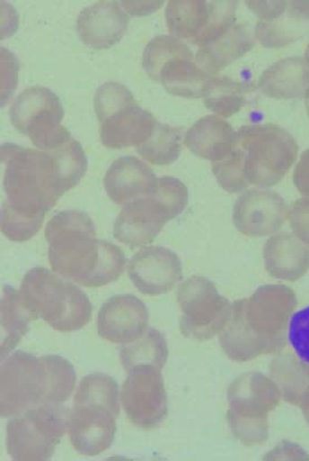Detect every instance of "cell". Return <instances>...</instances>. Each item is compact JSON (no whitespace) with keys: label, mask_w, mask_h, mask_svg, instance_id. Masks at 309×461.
Returning <instances> with one entry per match:
<instances>
[{"label":"cell","mask_w":309,"mask_h":461,"mask_svg":"<svg viewBox=\"0 0 309 461\" xmlns=\"http://www.w3.org/2000/svg\"><path fill=\"white\" fill-rule=\"evenodd\" d=\"M294 291L283 285H266L250 299L237 300L219 333V343L229 359L246 362L285 349L290 317L297 307Z\"/></svg>","instance_id":"3957f363"},{"label":"cell","mask_w":309,"mask_h":461,"mask_svg":"<svg viewBox=\"0 0 309 461\" xmlns=\"http://www.w3.org/2000/svg\"><path fill=\"white\" fill-rule=\"evenodd\" d=\"M287 218L294 234L309 246V199L295 201L287 212Z\"/></svg>","instance_id":"8d00e7d4"},{"label":"cell","mask_w":309,"mask_h":461,"mask_svg":"<svg viewBox=\"0 0 309 461\" xmlns=\"http://www.w3.org/2000/svg\"><path fill=\"white\" fill-rule=\"evenodd\" d=\"M182 131L181 127L157 123L151 138L136 149L140 157L154 166H170L180 158Z\"/></svg>","instance_id":"4dcf8cb0"},{"label":"cell","mask_w":309,"mask_h":461,"mask_svg":"<svg viewBox=\"0 0 309 461\" xmlns=\"http://www.w3.org/2000/svg\"><path fill=\"white\" fill-rule=\"evenodd\" d=\"M190 50V47L180 39L172 35H161L154 37L148 42L143 55V68L148 77L158 82L159 70L177 55Z\"/></svg>","instance_id":"1f68e13d"},{"label":"cell","mask_w":309,"mask_h":461,"mask_svg":"<svg viewBox=\"0 0 309 461\" xmlns=\"http://www.w3.org/2000/svg\"><path fill=\"white\" fill-rule=\"evenodd\" d=\"M162 371L142 366L129 371L120 400L126 415L135 426L153 429L168 415L167 393Z\"/></svg>","instance_id":"4fadbf2b"},{"label":"cell","mask_w":309,"mask_h":461,"mask_svg":"<svg viewBox=\"0 0 309 461\" xmlns=\"http://www.w3.org/2000/svg\"><path fill=\"white\" fill-rule=\"evenodd\" d=\"M146 304L133 294L111 296L98 312V335L112 343L128 345L147 330Z\"/></svg>","instance_id":"e0dca14e"},{"label":"cell","mask_w":309,"mask_h":461,"mask_svg":"<svg viewBox=\"0 0 309 461\" xmlns=\"http://www.w3.org/2000/svg\"><path fill=\"white\" fill-rule=\"evenodd\" d=\"M294 185L303 195L309 196V149L302 154L295 168Z\"/></svg>","instance_id":"74e56055"},{"label":"cell","mask_w":309,"mask_h":461,"mask_svg":"<svg viewBox=\"0 0 309 461\" xmlns=\"http://www.w3.org/2000/svg\"><path fill=\"white\" fill-rule=\"evenodd\" d=\"M69 408L31 409L7 423V451L13 460L43 461L53 457L68 428Z\"/></svg>","instance_id":"9c48e42d"},{"label":"cell","mask_w":309,"mask_h":461,"mask_svg":"<svg viewBox=\"0 0 309 461\" xmlns=\"http://www.w3.org/2000/svg\"><path fill=\"white\" fill-rule=\"evenodd\" d=\"M269 371L284 400L299 407L309 387V365L295 356L282 355L271 361Z\"/></svg>","instance_id":"f546056e"},{"label":"cell","mask_w":309,"mask_h":461,"mask_svg":"<svg viewBox=\"0 0 309 461\" xmlns=\"http://www.w3.org/2000/svg\"><path fill=\"white\" fill-rule=\"evenodd\" d=\"M45 237L51 269L65 279L98 288L123 275L125 253L115 244L98 240L95 224L84 212H59L47 223Z\"/></svg>","instance_id":"7a4b0ae2"},{"label":"cell","mask_w":309,"mask_h":461,"mask_svg":"<svg viewBox=\"0 0 309 461\" xmlns=\"http://www.w3.org/2000/svg\"><path fill=\"white\" fill-rule=\"evenodd\" d=\"M157 123L152 113L136 102L101 121L102 143L112 149L137 148L151 138Z\"/></svg>","instance_id":"ffe728a7"},{"label":"cell","mask_w":309,"mask_h":461,"mask_svg":"<svg viewBox=\"0 0 309 461\" xmlns=\"http://www.w3.org/2000/svg\"><path fill=\"white\" fill-rule=\"evenodd\" d=\"M236 131L216 115L203 117L187 131L185 145L199 158L221 161L235 143Z\"/></svg>","instance_id":"cb8c5ba5"},{"label":"cell","mask_w":309,"mask_h":461,"mask_svg":"<svg viewBox=\"0 0 309 461\" xmlns=\"http://www.w3.org/2000/svg\"><path fill=\"white\" fill-rule=\"evenodd\" d=\"M254 45L250 28L235 23L207 45L200 47L196 54V63L212 77L247 54Z\"/></svg>","instance_id":"603a6c76"},{"label":"cell","mask_w":309,"mask_h":461,"mask_svg":"<svg viewBox=\"0 0 309 461\" xmlns=\"http://www.w3.org/2000/svg\"><path fill=\"white\" fill-rule=\"evenodd\" d=\"M36 320L26 307L21 291L12 285H4L2 295V359L13 350L22 338L30 331V324Z\"/></svg>","instance_id":"4316f807"},{"label":"cell","mask_w":309,"mask_h":461,"mask_svg":"<svg viewBox=\"0 0 309 461\" xmlns=\"http://www.w3.org/2000/svg\"><path fill=\"white\" fill-rule=\"evenodd\" d=\"M128 17L119 2H98L84 8L77 18V32L84 44L107 50L123 39Z\"/></svg>","instance_id":"d6986e66"},{"label":"cell","mask_w":309,"mask_h":461,"mask_svg":"<svg viewBox=\"0 0 309 461\" xmlns=\"http://www.w3.org/2000/svg\"><path fill=\"white\" fill-rule=\"evenodd\" d=\"M259 88L266 96L276 100L305 97L309 89V65L301 58L280 59L261 74Z\"/></svg>","instance_id":"d4e9b609"},{"label":"cell","mask_w":309,"mask_h":461,"mask_svg":"<svg viewBox=\"0 0 309 461\" xmlns=\"http://www.w3.org/2000/svg\"><path fill=\"white\" fill-rule=\"evenodd\" d=\"M278 384L260 373L243 374L229 385L227 422L246 446L264 444L269 436V413L280 402Z\"/></svg>","instance_id":"ba28073f"},{"label":"cell","mask_w":309,"mask_h":461,"mask_svg":"<svg viewBox=\"0 0 309 461\" xmlns=\"http://www.w3.org/2000/svg\"><path fill=\"white\" fill-rule=\"evenodd\" d=\"M235 143L245 158L247 182L260 187L278 185L298 157L296 140L276 124L243 126Z\"/></svg>","instance_id":"52a82bcc"},{"label":"cell","mask_w":309,"mask_h":461,"mask_svg":"<svg viewBox=\"0 0 309 461\" xmlns=\"http://www.w3.org/2000/svg\"><path fill=\"white\" fill-rule=\"evenodd\" d=\"M212 168L219 185L232 194L240 193L250 185L245 176V158L236 143H234L233 149L226 158L212 162Z\"/></svg>","instance_id":"d6a6232c"},{"label":"cell","mask_w":309,"mask_h":461,"mask_svg":"<svg viewBox=\"0 0 309 461\" xmlns=\"http://www.w3.org/2000/svg\"><path fill=\"white\" fill-rule=\"evenodd\" d=\"M152 195L165 208L171 221L181 215L189 204V189L184 183L172 176L159 177Z\"/></svg>","instance_id":"e575fe53"},{"label":"cell","mask_w":309,"mask_h":461,"mask_svg":"<svg viewBox=\"0 0 309 461\" xmlns=\"http://www.w3.org/2000/svg\"><path fill=\"white\" fill-rule=\"evenodd\" d=\"M64 115L59 97L43 86L25 89L9 110L13 127L45 152L59 148L72 138L62 125Z\"/></svg>","instance_id":"30bf717a"},{"label":"cell","mask_w":309,"mask_h":461,"mask_svg":"<svg viewBox=\"0 0 309 461\" xmlns=\"http://www.w3.org/2000/svg\"><path fill=\"white\" fill-rule=\"evenodd\" d=\"M137 101L132 92L125 85L116 82L102 84L97 89L93 106H95L98 120L102 121L112 113L120 110L125 106L134 104Z\"/></svg>","instance_id":"836d02e7"},{"label":"cell","mask_w":309,"mask_h":461,"mask_svg":"<svg viewBox=\"0 0 309 461\" xmlns=\"http://www.w3.org/2000/svg\"><path fill=\"white\" fill-rule=\"evenodd\" d=\"M136 289L146 295L170 293L182 280L181 258L163 247H146L136 253L128 267Z\"/></svg>","instance_id":"2e32d148"},{"label":"cell","mask_w":309,"mask_h":461,"mask_svg":"<svg viewBox=\"0 0 309 461\" xmlns=\"http://www.w3.org/2000/svg\"><path fill=\"white\" fill-rule=\"evenodd\" d=\"M3 418L20 416L31 409L63 406L76 384V371L57 355L36 357L16 351L2 359Z\"/></svg>","instance_id":"277c9868"},{"label":"cell","mask_w":309,"mask_h":461,"mask_svg":"<svg viewBox=\"0 0 309 461\" xmlns=\"http://www.w3.org/2000/svg\"><path fill=\"white\" fill-rule=\"evenodd\" d=\"M299 407L302 408L304 417H305L306 421L309 425V387L306 390V393H304L301 404H299Z\"/></svg>","instance_id":"f35d334b"},{"label":"cell","mask_w":309,"mask_h":461,"mask_svg":"<svg viewBox=\"0 0 309 461\" xmlns=\"http://www.w3.org/2000/svg\"><path fill=\"white\" fill-rule=\"evenodd\" d=\"M254 89L252 84L238 83L227 77H212L204 94L205 106L227 119L247 104V95Z\"/></svg>","instance_id":"f1b7e54d"},{"label":"cell","mask_w":309,"mask_h":461,"mask_svg":"<svg viewBox=\"0 0 309 461\" xmlns=\"http://www.w3.org/2000/svg\"><path fill=\"white\" fill-rule=\"evenodd\" d=\"M119 357L128 373L142 366L162 371L168 357L166 339L156 329L148 328L137 340L120 348Z\"/></svg>","instance_id":"83f0119b"},{"label":"cell","mask_w":309,"mask_h":461,"mask_svg":"<svg viewBox=\"0 0 309 461\" xmlns=\"http://www.w3.org/2000/svg\"><path fill=\"white\" fill-rule=\"evenodd\" d=\"M157 181L147 164L135 157H123L111 164L104 178V186L112 202L125 205L138 197L152 195Z\"/></svg>","instance_id":"44dd1931"},{"label":"cell","mask_w":309,"mask_h":461,"mask_svg":"<svg viewBox=\"0 0 309 461\" xmlns=\"http://www.w3.org/2000/svg\"><path fill=\"white\" fill-rule=\"evenodd\" d=\"M287 338L299 359L309 365V305L290 317Z\"/></svg>","instance_id":"d590c367"},{"label":"cell","mask_w":309,"mask_h":461,"mask_svg":"<svg viewBox=\"0 0 309 461\" xmlns=\"http://www.w3.org/2000/svg\"><path fill=\"white\" fill-rule=\"evenodd\" d=\"M237 2L171 0L165 12L168 30L177 39L203 47L236 22Z\"/></svg>","instance_id":"7c38bea8"},{"label":"cell","mask_w":309,"mask_h":461,"mask_svg":"<svg viewBox=\"0 0 309 461\" xmlns=\"http://www.w3.org/2000/svg\"><path fill=\"white\" fill-rule=\"evenodd\" d=\"M305 106H306V110H307V113L309 115V89L305 94Z\"/></svg>","instance_id":"ab89813d"},{"label":"cell","mask_w":309,"mask_h":461,"mask_svg":"<svg viewBox=\"0 0 309 461\" xmlns=\"http://www.w3.org/2000/svg\"><path fill=\"white\" fill-rule=\"evenodd\" d=\"M177 303L181 310V331L186 338L199 341L209 340L231 319V303L218 294L216 286L207 277L195 276L181 285Z\"/></svg>","instance_id":"8fae6325"},{"label":"cell","mask_w":309,"mask_h":461,"mask_svg":"<svg viewBox=\"0 0 309 461\" xmlns=\"http://www.w3.org/2000/svg\"><path fill=\"white\" fill-rule=\"evenodd\" d=\"M119 384L93 373L79 383L70 411L68 434L75 450L86 456L104 453L114 441L119 417Z\"/></svg>","instance_id":"5b68a950"},{"label":"cell","mask_w":309,"mask_h":461,"mask_svg":"<svg viewBox=\"0 0 309 461\" xmlns=\"http://www.w3.org/2000/svg\"><path fill=\"white\" fill-rule=\"evenodd\" d=\"M287 204L274 191L252 189L238 197L233 220L247 237H266L278 232L287 218Z\"/></svg>","instance_id":"9a60e30c"},{"label":"cell","mask_w":309,"mask_h":461,"mask_svg":"<svg viewBox=\"0 0 309 461\" xmlns=\"http://www.w3.org/2000/svg\"><path fill=\"white\" fill-rule=\"evenodd\" d=\"M4 191L2 230L13 242H25L40 232L45 216L65 193L57 159L50 152L2 145Z\"/></svg>","instance_id":"6da1fadb"},{"label":"cell","mask_w":309,"mask_h":461,"mask_svg":"<svg viewBox=\"0 0 309 461\" xmlns=\"http://www.w3.org/2000/svg\"><path fill=\"white\" fill-rule=\"evenodd\" d=\"M210 77H212L194 62L193 51L189 50L163 64L159 70L158 82L172 95L200 98L204 97Z\"/></svg>","instance_id":"484cf974"},{"label":"cell","mask_w":309,"mask_h":461,"mask_svg":"<svg viewBox=\"0 0 309 461\" xmlns=\"http://www.w3.org/2000/svg\"><path fill=\"white\" fill-rule=\"evenodd\" d=\"M171 219L153 195L138 197L124 205L114 224V237L130 249L154 241Z\"/></svg>","instance_id":"ac0fdd59"},{"label":"cell","mask_w":309,"mask_h":461,"mask_svg":"<svg viewBox=\"0 0 309 461\" xmlns=\"http://www.w3.org/2000/svg\"><path fill=\"white\" fill-rule=\"evenodd\" d=\"M246 5L259 17L255 35L267 49H279L309 35V0Z\"/></svg>","instance_id":"5bb4252c"},{"label":"cell","mask_w":309,"mask_h":461,"mask_svg":"<svg viewBox=\"0 0 309 461\" xmlns=\"http://www.w3.org/2000/svg\"><path fill=\"white\" fill-rule=\"evenodd\" d=\"M21 294L36 319H43L55 330H81L92 320L93 304L87 294L46 267H36L26 273Z\"/></svg>","instance_id":"8992f818"},{"label":"cell","mask_w":309,"mask_h":461,"mask_svg":"<svg viewBox=\"0 0 309 461\" xmlns=\"http://www.w3.org/2000/svg\"><path fill=\"white\" fill-rule=\"evenodd\" d=\"M305 60H306L307 64L309 65V45L306 47V50H305Z\"/></svg>","instance_id":"60d3db41"},{"label":"cell","mask_w":309,"mask_h":461,"mask_svg":"<svg viewBox=\"0 0 309 461\" xmlns=\"http://www.w3.org/2000/svg\"><path fill=\"white\" fill-rule=\"evenodd\" d=\"M267 272L279 280L297 281L309 269V248L288 232L274 235L264 246Z\"/></svg>","instance_id":"7402d4cb"}]
</instances>
